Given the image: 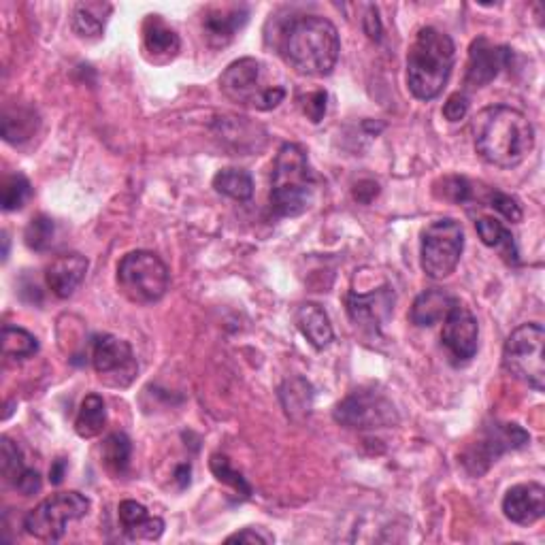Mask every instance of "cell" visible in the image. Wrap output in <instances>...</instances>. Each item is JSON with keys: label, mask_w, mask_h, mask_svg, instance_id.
<instances>
[{"label": "cell", "mask_w": 545, "mask_h": 545, "mask_svg": "<svg viewBox=\"0 0 545 545\" xmlns=\"http://www.w3.org/2000/svg\"><path fill=\"white\" fill-rule=\"evenodd\" d=\"M473 145L492 167L516 169L535 147V128L526 115L509 105H492L473 118Z\"/></svg>", "instance_id": "cell-1"}, {"label": "cell", "mask_w": 545, "mask_h": 545, "mask_svg": "<svg viewBox=\"0 0 545 545\" xmlns=\"http://www.w3.org/2000/svg\"><path fill=\"white\" fill-rule=\"evenodd\" d=\"M279 396H282V403L286 414L294 420H301L311 414L313 407V390L311 386L301 377L288 379V382L279 390Z\"/></svg>", "instance_id": "cell-28"}, {"label": "cell", "mask_w": 545, "mask_h": 545, "mask_svg": "<svg viewBox=\"0 0 545 545\" xmlns=\"http://www.w3.org/2000/svg\"><path fill=\"white\" fill-rule=\"evenodd\" d=\"M296 326L301 335L313 345L316 350H324L335 339L333 324H330L328 313L318 303H305L296 311Z\"/></svg>", "instance_id": "cell-21"}, {"label": "cell", "mask_w": 545, "mask_h": 545, "mask_svg": "<svg viewBox=\"0 0 545 545\" xmlns=\"http://www.w3.org/2000/svg\"><path fill=\"white\" fill-rule=\"evenodd\" d=\"M456 47L450 35L426 26L409 47L407 54V86L418 101H433L437 98L454 69Z\"/></svg>", "instance_id": "cell-3"}, {"label": "cell", "mask_w": 545, "mask_h": 545, "mask_svg": "<svg viewBox=\"0 0 545 545\" xmlns=\"http://www.w3.org/2000/svg\"><path fill=\"white\" fill-rule=\"evenodd\" d=\"M443 196L454 203H467L471 198V186L465 177H448L443 179Z\"/></svg>", "instance_id": "cell-37"}, {"label": "cell", "mask_w": 545, "mask_h": 545, "mask_svg": "<svg viewBox=\"0 0 545 545\" xmlns=\"http://www.w3.org/2000/svg\"><path fill=\"white\" fill-rule=\"evenodd\" d=\"M545 330L539 322L518 326L505 341L503 367L526 386L537 392L545 390Z\"/></svg>", "instance_id": "cell-7"}, {"label": "cell", "mask_w": 545, "mask_h": 545, "mask_svg": "<svg viewBox=\"0 0 545 545\" xmlns=\"http://www.w3.org/2000/svg\"><path fill=\"white\" fill-rule=\"evenodd\" d=\"M107 426V407L98 394H88L79 407L75 420V431L81 439H94L105 431Z\"/></svg>", "instance_id": "cell-25"}, {"label": "cell", "mask_w": 545, "mask_h": 545, "mask_svg": "<svg viewBox=\"0 0 545 545\" xmlns=\"http://www.w3.org/2000/svg\"><path fill=\"white\" fill-rule=\"evenodd\" d=\"M469 111V96L467 94H462V92H456L448 98V103L443 105V115H445V120H450V122H458L462 120L467 115Z\"/></svg>", "instance_id": "cell-38"}, {"label": "cell", "mask_w": 545, "mask_h": 545, "mask_svg": "<svg viewBox=\"0 0 545 545\" xmlns=\"http://www.w3.org/2000/svg\"><path fill=\"white\" fill-rule=\"evenodd\" d=\"M475 228H477V235H480L484 245L492 247V250H497L507 262H514V264L520 262V254H518L514 235L509 233V228L503 222H499L497 218H480L475 222Z\"/></svg>", "instance_id": "cell-23"}, {"label": "cell", "mask_w": 545, "mask_h": 545, "mask_svg": "<svg viewBox=\"0 0 545 545\" xmlns=\"http://www.w3.org/2000/svg\"><path fill=\"white\" fill-rule=\"evenodd\" d=\"M109 5L101 3H79L73 11V28L79 37L98 39L105 30V13H109Z\"/></svg>", "instance_id": "cell-27"}, {"label": "cell", "mask_w": 545, "mask_h": 545, "mask_svg": "<svg viewBox=\"0 0 545 545\" xmlns=\"http://www.w3.org/2000/svg\"><path fill=\"white\" fill-rule=\"evenodd\" d=\"M465 250V230L452 218H443L428 224L422 230L420 241V264L426 277L445 279L450 277Z\"/></svg>", "instance_id": "cell-9"}, {"label": "cell", "mask_w": 545, "mask_h": 545, "mask_svg": "<svg viewBox=\"0 0 545 545\" xmlns=\"http://www.w3.org/2000/svg\"><path fill=\"white\" fill-rule=\"evenodd\" d=\"M528 441H531V435L522 426L514 422H494L484 428L475 443L469 445L462 462H465L471 475L480 477L492 467V462H497L503 454L511 450L524 448Z\"/></svg>", "instance_id": "cell-10"}, {"label": "cell", "mask_w": 545, "mask_h": 545, "mask_svg": "<svg viewBox=\"0 0 545 545\" xmlns=\"http://www.w3.org/2000/svg\"><path fill=\"white\" fill-rule=\"evenodd\" d=\"M441 341L445 350L456 362H469L477 354V343H480V324L469 307L462 305L458 299L443 318Z\"/></svg>", "instance_id": "cell-13"}, {"label": "cell", "mask_w": 545, "mask_h": 545, "mask_svg": "<svg viewBox=\"0 0 545 545\" xmlns=\"http://www.w3.org/2000/svg\"><path fill=\"white\" fill-rule=\"evenodd\" d=\"M118 516L122 531L130 541H156L164 533V520L150 516V511L137 501H122Z\"/></svg>", "instance_id": "cell-19"}, {"label": "cell", "mask_w": 545, "mask_h": 545, "mask_svg": "<svg viewBox=\"0 0 545 545\" xmlns=\"http://www.w3.org/2000/svg\"><path fill=\"white\" fill-rule=\"evenodd\" d=\"M282 54L292 69L305 77H326L333 73L341 54L335 24L320 15L294 18L282 32Z\"/></svg>", "instance_id": "cell-2"}, {"label": "cell", "mask_w": 545, "mask_h": 545, "mask_svg": "<svg viewBox=\"0 0 545 545\" xmlns=\"http://www.w3.org/2000/svg\"><path fill=\"white\" fill-rule=\"evenodd\" d=\"M171 284L169 267L154 252H130L118 264V286L130 303L154 305Z\"/></svg>", "instance_id": "cell-6"}, {"label": "cell", "mask_w": 545, "mask_h": 545, "mask_svg": "<svg viewBox=\"0 0 545 545\" xmlns=\"http://www.w3.org/2000/svg\"><path fill=\"white\" fill-rule=\"evenodd\" d=\"M30 196H32V186L24 175H11L5 179V184H3V209L5 211L22 209Z\"/></svg>", "instance_id": "cell-34"}, {"label": "cell", "mask_w": 545, "mask_h": 545, "mask_svg": "<svg viewBox=\"0 0 545 545\" xmlns=\"http://www.w3.org/2000/svg\"><path fill=\"white\" fill-rule=\"evenodd\" d=\"M335 422L345 428H354V431H371V428L396 424L399 414L384 394L375 390H356L335 407Z\"/></svg>", "instance_id": "cell-12"}, {"label": "cell", "mask_w": 545, "mask_h": 545, "mask_svg": "<svg viewBox=\"0 0 545 545\" xmlns=\"http://www.w3.org/2000/svg\"><path fill=\"white\" fill-rule=\"evenodd\" d=\"M228 543H273L275 537L271 533L264 531V528H243V531L235 533V535H230L226 539Z\"/></svg>", "instance_id": "cell-39"}, {"label": "cell", "mask_w": 545, "mask_h": 545, "mask_svg": "<svg viewBox=\"0 0 545 545\" xmlns=\"http://www.w3.org/2000/svg\"><path fill=\"white\" fill-rule=\"evenodd\" d=\"M511 49L492 45L486 37L475 39L469 49V64H467V77L465 86L469 90H480L494 81L505 66H509L511 60Z\"/></svg>", "instance_id": "cell-15"}, {"label": "cell", "mask_w": 545, "mask_h": 545, "mask_svg": "<svg viewBox=\"0 0 545 545\" xmlns=\"http://www.w3.org/2000/svg\"><path fill=\"white\" fill-rule=\"evenodd\" d=\"M490 207L497 213H501V216L511 224L522 222V205L516 201L514 196L494 190L490 194Z\"/></svg>", "instance_id": "cell-35"}, {"label": "cell", "mask_w": 545, "mask_h": 545, "mask_svg": "<svg viewBox=\"0 0 545 545\" xmlns=\"http://www.w3.org/2000/svg\"><path fill=\"white\" fill-rule=\"evenodd\" d=\"M92 365L98 379L109 388H128L139 375V362L132 345L115 335L94 339Z\"/></svg>", "instance_id": "cell-11"}, {"label": "cell", "mask_w": 545, "mask_h": 545, "mask_svg": "<svg viewBox=\"0 0 545 545\" xmlns=\"http://www.w3.org/2000/svg\"><path fill=\"white\" fill-rule=\"evenodd\" d=\"M39 352V341L35 335L20 326H5L3 328V356L13 360H24Z\"/></svg>", "instance_id": "cell-30"}, {"label": "cell", "mask_w": 545, "mask_h": 545, "mask_svg": "<svg viewBox=\"0 0 545 545\" xmlns=\"http://www.w3.org/2000/svg\"><path fill=\"white\" fill-rule=\"evenodd\" d=\"M503 514L520 526H531L545 514V488L537 482L509 488L503 499Z\"/></svg>", "instance_id": "cell-16"}, {"label": "cell", "mask_w": 545, "mask_h": 545, "mask_svg": "<svg viewBox=\"0 0 545 545\" xmlns=\"http://www.w3.org/2000/svg\"><path fill=\"white\" fill-rule=\"evenodd\" d=\"M213 188L226 198L245 203L254 196V179L247 171L230 167L216 173V177H213Z\"/></svg>", "instance_id": "cell-26"}, {"label": "cell", "mask_w": 545, "mask_h": 545, "mask_svg": "<svg viewBox=\"0 0 545 545\" xmlns=\"http://www.w3.org/2000/svg\"><path fill=\"white\" fill-rule=\"evenodd\" d=\"M316 196V175L309 167L301 145L286 143L277 152L271 179V207L279 218H296L305 213Z\"/></svg>", "instance_id": "cell-4"}, {"label": "cell", "mask_w": 545, "mask_h": 545, "mask_svg": "<svg viewBox=\"0 0 545 545\" xmlns=\"http://www.w3.org/2000/svg\"><path fill=\"white\" fill-rule=\"evenodd\" d=\"M41 486H43V482H41L39 471L28 469V471L24 473L22 480H20V484L15 486V490H20V492L24 494V497H32V494H37V492L41 490Z\"/></svg>", "instance_id": "cell-41"}, {"label": "cell", "mask_w": 545, "mask_h": 545, "mask_svg": "<svg viewBox=\"0 0 545 545\" xmlns=\"http://www.w3.org/2000/svg\"><path fill=\"white\" fill-rule=\"evenodd\" d=\"M143 45L154 62H169L179 54V35L164 24L160 15H150L143 26Z\"/></svg>", "instance_id": "cell-20"}, {"label": "cell", "mask_w": 545, "mask_h": 545, "mask_svg": "<svg viewBox=\"0 0 545 545\" xmlns=\"http://www.w3.org/2000/svg\"><path fill=\"white\" fill-rule=\"evenodd\" d=\"M49 475H52V484H60L62 482V475H64V462L58 460L56 467L52 469V473H49Z\"/></svg>", "instance_id": "cell-42"}, {"label": "cell", "mask_w": 545, "mask_h": 545, "mask_svg": "<svg viewBox=\"0 0 545 545\" xmlns=\"http://www.w3.org/2000/svg\"><path fill=\"white\" fill-rule=\"evenodd\" d=\"M362 28H365L369 39H373V41L382 39V20H379L377 7H373V5L367 7V15L362 18Z\"/></svg>", "instance_id": "cell-40"}, {"label": "cell", "mask_w": 545, "mask_h": 545, "mask_svg": "<svg viewBox=\"0 0 545 545\" xmlns=\"http://www.w3.org/2000/svg\"><path fill=\"white\" fill-rule=\"evenodd\" d=\"M88 267L90 262L86 256H81L77 252L62 254L56 260H52V264L47 267L45 282L58 299H69L86 279Z\"/></svg>", "instance_id": "cell-17"}, {"label": "cell", "mask_w": 545, "mask_h": 545, "mask_svg": "<svg viewBox=\"0 0 545 545\" xmlns=\"http://www.w3.org/2000/svg\"><path fill=\"white\" fill-rule=\"evenodd\" d=\"M88 511L90 499L81 492H58L28 511L24 518V531L39 541L54 543L64 537L66 526L86 518Z\"/></svg>", "instance_id": "cell-8"}, {"label": "cell", "mask_w": 545, "mask_h": 545, "mask_svg": "<svg viewBox=\"0 0 545 545\" xmlns=\"http://www.w3.org/2000/svg\"><path fill=\"white\" fill-rule=\"evenodd\" d=\"M454 303H456L454 296L445 290H439V288L426 290L414 301L409 318L416 326H435L437 322H443V318L448 316V311L452 309Z\"/></svg>", "instance_id": "cell-22"}, {"label": "cell", "mask_w": 545, "mask_h": 545, "mask_svg": "<svg viewBox=\"0 0 545 545\" xmlns=\"http://www.w3.org/2000/svg\"><path fill=\"white\" fill-rule=\"evenodd\" d=\"M247 24V9L228 5L211 7L203 18V32L211 47H226L237 37V32Z\"/></svg>", "instance_id": "cell-18"}, {"label": "cell", "mask_w": 545, "mask_h": 545, "mask_svg": "<svg viewBox=\"0 0 545 545\" xmlns=\"http://www.w3.org/2000/svg\"><path fill=\"white\" fill-rule=\"evenodd\" d=\"M0 471H3V477L13 488L20 484L24 473L28 471L20 448L9 437H5L3 445H0Z\"/></svg>", "instance_id": "cell-32"}, {"label": "cell", "mask_w": 545, "mask_h": 545, "mask_svg": "<svg viewBox=\"0 0 545 545\" xmlns=\"http://www.w3.org/2000/svg\"><path fill=\"white\" fill-rule=\"evenodd\" d=\"M39 126V115L32 107L15 105L7 107L3 113V137L7 143L28 141Z\"/></svg>", "instance_id": "cell-24"}, {"label": "cell", "mask_w": 545, "mask_h": 545, "mask_svg": "<svg viewBox=\"0 0 545 545\" xmlns=\"http://www.w3.org/2000/svg\"><path fill=\"white\" fill-rule=\"evenodd\" d=\"M394 290L386 284L382 288H375L373 292L348 294V316L354 326L369 330V333H377L382 328L394 311Z\"/></svg>", "instance_id": "cell-14"}, {"label": "cell", "mask_w": 545, "mask_h": 545, "mask_svg": "<svg viewBox=\"0 0 545 545\" xmlns=\"http://www.w3.org/2000/svg\"><path fill=\"white\" fill-rule=\"evenodd\" d=\"M222 94L235 105L252 107L258 111H271L284 103L286 88L267 77V66L256 58H241L220 77Z\"/></svg>", "instance_id": "cell-5"}, {"label": "cell", "mask_w": 545, "mask_h": 545, "mask_svg": "<svg viewBox=\"0 0 545 545\" xmlns=\"http://www.w3.org/2000/svg\"><path fill=\"white\" fill-rule=\"evenodd\" d=\"M328 101V94L324 90H316V92H309L307 96L301 98V107H303V113L307 115V118L313 122V124H320L324 120L326 115V103Z\"/></svg>", "instance_id": "cell-36"}, {"label": "cell", "mask_w": 545, "mask_h": 545, "mask_svg": "<svg viewBox=\"0 0 545 545\" xmlns=\"http://www.w3.org/2000/svg\"><path fill=\"white\" fill-rule=\"evenodd\" d=\"M209 467H211V473L216 475V480L233 488L239 494V497H243V499H250L252 497V486L247 484V480H245V477L239 471L233 469V465H230L226 456L213 454L211 462H209Z\"/></svg>", "instance_id": "cell-31"}, {"label": "cell", "mask_w": 545, "mask_h": 545, "mask_svg": "<svg viewBox=\"0 0 545 545\" xmlns=\"http://www.w3.org/2000/svg\"><path fill=\"white\" fill-rule=\"evenodd\" d=\"M103 465L113 475H124L130 465V454H132V443L124 433H113L103 441Z\"/></svg>", "instance_id": "cell-29"}, {"label": "cell", "mask_w": 545, "mask_h": 545, "mask_svg": "<svg viewBox=\"0 0 545 545\" xmlns=\"http://www.w3.org/2000/svg\"><path fill=\"white\" fill-rule=\"evenodd\" d=\"M54 235H56L54 220L47 218V216H37L28 222L24 239H26V245L30 247V250L45 252L47 247L52 245Z\"/></svg>", "instance_id": "cell-33"}]
</instances>
